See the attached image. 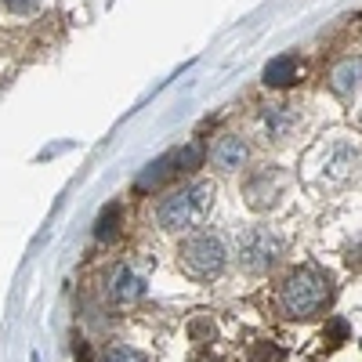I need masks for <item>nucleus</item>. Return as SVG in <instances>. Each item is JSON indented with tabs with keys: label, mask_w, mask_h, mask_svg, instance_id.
<instances>
[{
	"label": "nucleus",
	"mask_w": 362,
	"mask_h": 362,
	"mask_svg": "<svg viewBox=\"0 0 362 362\" xmlns=\"http://www.w3.org/2000/svg\"><path fill=\"white\" fill-rule=\"evenodd\" d=\"M334 293H337L334 279H329L322 268L305 264V268H293L283 276V283L276 290V308H279L283 319L308 322V319H319L322 312H329Z\"/></svg>",
	"instance_id": "obj_1"
},
{
	"label": "nucleus",
	"mask_w": 362,
	"mask_h": 362,
	"mask_svg": "<svg viewBox=\"0 0 362 362\" xmlns=\"http://www.w3.org/2000/svg\"><path fill=\"white\" fill-rule=\"evenodd\" d=\"M214 206V185L210 181H189L156 203V225L163 232H192Z\"/></svg>",
	"instance_id": "obj_2"
},
{
	"label": "nucleus",
	"mask_w": 362,
	"mask_h": 362,
	"mask_svg": "<svg viewBox=\"0 0 362 362\" xmlns=\"http://www.w3.org/2000/svg\"><path fill=\"white\" fill-rule=\"evenodd\" d=\"M177 268L196 283H214L228 268V247L214 232H189L177 243Z\"/></svg>",
	"instance_id": "obj_3"
},
{
	"label": "nucleus",
	"mask_w": 362,
	"mask_h": 362,
	"mask_svg": "<svg viewBox=\"0 0 362 362\" xmlns=\"http://www.w3.org/2000/svg\"><path fill=\"white\" fill-rule=\"evenodd\" d=\"M283 254H286L283 235L268 225H250L235 239V261L243 272H250V276H268V272L283 261Z\"/></svg>",
	"instance_id": "obj_4"
},
{
	"label": "nucleus",
	"mask_w": 362,
	"mask_h": 362,
	"mask_svg": "<svg viewBox=\"0 0 362 362\" xmlns=\"http://www.w3.org/2000/svg\"><path fill=\"white\" fill-rule=\"evenodd\" d=\"M300 124V112L297 105L290 102H272V105H261L257 116H254V127L264 141H286Z\"/></svg>",
	"instance_id": "obj_5"
},
{
	"label": "nucleus",
	"mask_w": 362,
	"mask_h": 362,
	"mask_svg": "<svg viewBox=\"0 0 362 362\" xmlns=\"http://www.w3.org/2000/svg\"><path fill=\"white\" fill-rule=\"evenodd\" d=\"M145 290H148L145 276L138 268H131V264H116L105 276V297H109V305H116V308L138 305V300L145 297Z\"/></svg>",
	"instance_id": "obj_6"
},
{
	"label": "nucleus",
	"mask_w": 362,
	"mask_h": 362,
	"mask_svg": "<svg viewBox=\"0 0 362 362\" xmlns=\"http://www.w3.org/2000/svg\"><path fill=\"white\" fill-rule=\"evenodd\" d=\"M243 196H247V206L250 210H272L283 196V174L276 167H257L254 174H247L243 181Z\"/></svg>",
	"instance_id": "obj_7"
},
{
	"label": "nucleus",
	"mask_w": 362,
	"mask_h": 362,
	"mask_svg": "<svg viewBox=\"0 0 362 362\" xmlns=\"http://www.w3.org/2000/svg\"><path fill=\"white\" fill-rule=\"evenodd\" d=\"M210 163H214V170H221V174L243 170V167L250 163V145H247V138L221 134L214 145H210Z\"/></svg>",
	"instance_id": "obj_8"
},
{
	"label": "nucleus",
	"mask_w": 362,
	"mask_h": 362,
	"mask_svg": "<svg viewBox=\"0 0 362 362\" xmlns=\"http://www.w3.org/2000/svg\"><path fill=\"white\" fill-rule=\"evenodd\" d=\"M355 160H358V148H351L348 141L326 145V153H322V177L326 181H344L351 174Z\"/></svg>",
	"instance_id": "obj_9"
},
{
	"label": "nucleus",
	"mask_w": 362,
	"mask_h": 362,
	"mask_svg": "<svg viewBox=\"0 0 362 362\" xmlns=\"http://www.w3.org/2000/svg\"><path fill=\"white\" fill-rule=\"evenodd\" d=\"M358 83H362V54L344 58V62H337L334 73H329V87H334V95H341V98L355 95Z\"/></svg>",
	"instance_id": "obj_10"
},
{
	"label": "nucleus",
	"mask_w": 362,
	"mask_h": 362,
	"mask_svg": "<svg viewBox=\"0 0 362 362\" xmlns=\"http://www.w3.org/2000/svg\"><path fill=\"white\" fill-rule=\"evenodd\" d=\"M300 76V62H297V54H279V58H272V62L264 66V87H276V90H286L293 87Z\"/></svg>",
	"instance_id": "obj_11"
},
{
	"label": "nucleus",
	"mask_w": 362,
	"mask_h": 362,
	"mask_svg": "<svg viewBox=\"0 0 362 362\" xmlns=\"http://www.w3.org/2000/svg\"><path fill=\"white\" fill-rule=\"evenodd\" d=\"M174 163H177V153H170V156H163V160H156V163H148V170L138 177V189H141V192H148V189L163 185V181H167V177L177 170Z\"/></svg>",
	"instance_id": "obj_12"
},
{
	"label": "nucleus",
	"mask_w": 362,
	"mask_h": 362,
	"mask_svg": "<svg viewBox=\"0 0 362 362\" xmlns=\"http://www.w3.org/2000/svg\"><path fill=\"white\" fill-rule=\"evenodd\" d=\"M119 221H124V206L109 203L102 214H98V225H95V239H98V243H112L116 232H119Z\"/></svg>",
	"instance_id": "obj_13"
},
{
	"label": "nucleus",
	"mask_w": 362,
	"mask_h": 362,
	"mask_svg": "<svg viewBox=\"0 0 362 362\" xmlns=\"http://www.w3.org/2000/svg\"><path fill=\"white\" fill-rule=\"evenodd\" d=\"M247 362H283V348H276L272 341H254V348L247 351Z\"/></svg>",
	"instance_id": "obj_14"
},
{
	"label": "nucleus",
	"mask_w": 362,
	"mask_h": 362,
	"mask_svg": "<svg viewBox=\"0 0 362 362\" xmlns=\"http://www.w3.org/2000/svg\"><path fill=\"white\" fill-rule=\"evenodd\" d=\"M102 362H148L138 348H127V344H112L105 355H102Z\"/></svg>",
	"instance_id": "obj_15"
},
{
	"label": "nucleus",
	"mask_w": 362,
	"mask_h": 362,
	"mask_svg": "<svg viewBox=\"0 0 362 362\" xmlns=\"http://www.w3.org/2000/svg\"><path fill=\"white\" fill-rule=\"evenodd\" d=\"M0 8L11 15H33L40 8V0H0Z\"/></svg>",
	"instance_id": "obj_16"
}]
</instances>
